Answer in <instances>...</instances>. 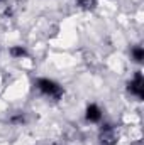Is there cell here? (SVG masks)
<instances>
[{"instance_id": "cell-1", "label": "cell", "mask_w": 144, "mask_h": 145, "mask_svg": "<svg viewBox=\"0 0 144 145\" xmlns=\"http://www.w3.org/2000/svg\"><path fill=\"white\" fill-rule=\"evenodd\" d=\"M32 88L41 98H44L46 101H51V103H59L65 95H66V89L65 86L54 79V78H49V76H37L32 81Z\"/></svg>"}, {"instance_id": "cell-2", "label": "cell", "mask_w": 144, "mask_h": 145, "mask_svg": "<svg viewBox=\"0 0 144 145\" xmlns=\"http://www.w3.org/2000/svg\"><path fill=\"white\" fill-rule=\"evenodd\" d=\"M126 93L127 96L134 98L137 103L144 101V76L141 69H136V71L131 74V78L126 81Z\"/></svg>"}, {"instance_id": "cell-3", "label": "cell", "mask_w": 144, "mask_h": 145, "mask_svg": "<svg viewBox=\"0 0 144 145\" xmlns=\"http://www.w3.org/2000/svg\"><path fill=\"white\" fill-rule=\"evenodd\" d=\"M98 127V145H117L119 144V127L112 121H102Z\"/></svg>"}, {"instance_id": "cell-4", "label": "cell", "mask_w": 144, "mask_h": 145, "mask_svg": "<svg viewBox=\"0 0 144 145\" xmlns=\"http://www.w3.org/2000/svg\"><path fill=\"white\" fill-rule=\"evenodd\" d=\"M83 120L85 123L88 125H100L104 120H105V113L102 106L95 101H90L85 105V110H83Z\"/></svg>"}, {"instance_id": "cell-5", "label": "cell", "mask_w": 144, "mask_h": 145, "mask_svg": "<svg viewBox=\"0 0 144 145\" xmlns=\"http://www.w3.org/2000/svg\"><path fill=\"white\" fill-rule=\"evenodd\" d=\"M7 52H9V56H10L14 61H24V59H27V57L31 56L27 46H22V44H14V46H10Z\"/></svg>"}, {"instance_id": "cell-6", "label": "cell", "mask_w": 144, "mask_h": 145, "mask_svg": "<svg viewBox=\"0 0 144 145\" xmlns=\"http://www.w3.org/2000/svg\"><path fill=\"white\" fill-rule=\"evenodd\" d=\"M129 57H131V61H132L134 64L141 66V64L144 63V47H143V44H132V46L129 47Z\"/></svg>"}, {"instance_id": "cell-7", "label": "cell", "mask_w": 144, "mask_h": 145, "mask_svg": "<svg viewBox=\"0 0 144 145\" xmlns=\"http://www.w3.org/2000/svg\"><path fill=\"white\" fill-rule=\"evenodd\" d=\"M75 5L83 12H92V10L97 8L98 0H75Z\"/></svg>"}, {"instance_id": "cell-8", "label": "cell", "mask_w": 144, "mask_h": 145, "mask_svg": "<svg viewBox=\"0 0 144 145\" xmlns=\"http://www.w3.org/2000/svg\"><path fill=\"white\" fill-rule=\"evenodd\" d=\"M9 121H10L12 125H15V127H22V125H26V121H27L26 111H15V113L9 118Z\"/></svg>"}, {"instance_id": "cell-9", "label": "cell", "mask_w": 144, "mask_h": 145, "mask_svg": "<svg viewBox=\"0 0 144 145\" xmlns=\"http://www.w3.org/2000/svg\"><path fill=\"white\" fill-rule=\"evenodd\" d=\"M5 2H7V0H0V3H5Z\"/></svg>"}]
</instances>
